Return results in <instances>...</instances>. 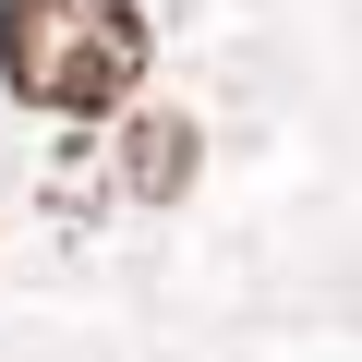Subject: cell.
<instances>
[{"label":"cell","instance_id":"obj_2","mask_svg":"<svg viewBox=\"0 0 362 362\" xmlns=\"http://www.w3.org/2000/svg\"><path fill=\"white\" fill-rule=\"evenodd\" d=\"M181 181H194V121H181V109H169V121H133V194L169 206Z\"/></svg>","mask_w":362,"mask_h":362},{"label":"cell","instance_id":"obj_1","mask_svg":"<svg viewBox=\"0 0 362 362\" xmlns=\"http://www.w3.org/2000/svg\"><path fill=\"white\" fill-rule=\"evenodd\" d=\"M0 85L49 121H97L145 85V13L133 0H0Z\"/></svg>","mask_w":362,"mask_h":362}]
</instances>
